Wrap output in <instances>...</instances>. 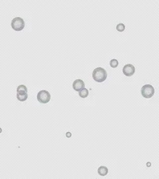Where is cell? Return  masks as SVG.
<instances>
[{"mask_svg": "<svg viewBox=\"0 0 159 179\" xmlns=\"http://www.w3.org/2000/svg\"><path fill=\"white\" fill-rule=\"evenodd\" d=\"M98 174L101 176H106L108 173V168L106 166H102L99 167L98 169Z\"/></svg>", "mask_w": 159, "mask_h": 179, "instance_id": "52a82bcc", "label": "cell"}, {"mask_svg": "<svg viewBox=\"0 0 159 179\" xmlns=\"http://www.w3.org/2000/svg\"><path fill=\"white\" fill-rule=\"evenodd\" d=\"M84 86H85V84H84L83 80H82L80 79L76 80L72 84L73 89L76 91H78V92L81 90L82 89H83Z\"/></svg>", "mask_w": 159, "mask_h": 179, "instance_id": "8992f818", "label": "cell"}, {"mask_svg": "<svg viewBox=\"0 0 159 179\" xmlns=\"http://www.w3.org/2000/svg\"><path fill=\"white\" fill-rule=\"evenodd\" d=\"M116 29L119 32H123L125 29V26L123 23H119L117 25Z\"/></svg>", "mask_w": 159, "mask_h": 179, "instance_id": "7c38bea8", "label": "cell"}, {"mask_svg": "<svg viewBox=\"0 0 159 179\" xmlns=\"http://www.w3.org/2000/svg\"><path fill=\"white\" fill-rule=\"evenodd\" d=\"M17 100L20 102H25V100L28 98V94L27 93L26 94H17Z\"/></svg>", "mask_w": 159, "mask_h": 179, "instance_id": "30bf717a", "label": "cell"}, {"mask_svg": "<svg viewBox=\"0 0 159 179\" xmlns=\"http://www.w3.org/2000/svg\"><path fill=\"white\" fill-rule=\"evenodd\" d=\"M2 129H1V128H0V133H2Z\"/></svg>", "mask_w": 159, "mask_h": 179, "instance_id": "5bb4252c", "label": "cell"}, {"mask_svg": "<svg viewBox=\"0 0 159 179\" xmlns=\"http://www.w3.org/2000/svg\"><path fill=\"white\" fill-rule=\"evenodd\" d=\"M66 136L68 137H70L71 136V133H66Z\"/></svg>", "mask_w": 159, "mask_h": 179, "instance_id": "4fadbf2b", "label": "cell"}, {"mask_svg": "<svg viewBox=\"0 0 159 179\" xmlns=\"http://www.w3.org/2000/svg\"><path fill=\"white\" fill-rule=\"evenodd\" d=\"M27 93V88L25 85H19L17 88V94H26Z\"/></svg>", "mask_w": 159, "mask_h": 179, "instance_id": "ba28073f", "label": "cell"}, {"mask_svg": "<svg viewBox=\"0 0 159 179\" xmlns=\"http://www.w3.org/2000/svg\"><path fill=\"white\" fill-rule=\"evenodd\" d=\"M25 23L21 17H15L11 21V27L15 31H21L25 27Z\"/></svg>", "mask_w": 159, "mask_h": 179, "instance_id": "7a4b0ae2", "label": "cell"}, {"mask_svg": "<svg viewBox=\"0 0 159 179\" xmlns=\"http://www.w3.org/2000/svg\"><path fill=\"white\" fill-rule=\"evenodd\" d=\"M142 96L145 98H150L154 94V87L150 84H146L141 88V90Z\"/></svg>", "mask_w": 159, "mask_h": 179, "instance_id": "3957f363", "label": "cell"}, {"mask_svg": "<svg viewBox=\"0 0 159 179\" xmlns=\"http://www.w3.org/2000/svg\"><path fill=\"white\" fill-rule=\"evenodd\" d=\"M107 74L106 70L102 67H98L94 69L92 73V78L98 82H103L106 80Z\"/></svg>", "mask_w": 159, "mask_h": 179, "instance_id": "6da1fadb", "label": "cell"}, {"mask_svg": "<svg viewBox=\"0 0 159 179\" xmlns=\"http://www.w3.org/2000/svg\"><path fill=\"white\" fill-rule=\"evenodd\" d=\"M89 95V91L88 89L86 88H84L83 89H82L81 90L79 91V96L82 98H85L88 97Z\"/></svg>", "mask_w": 159, "mask_h": 179, "instance_id": "9c48e42d", "label": "cell"}, {"mask_svg": "<svg viewBox=\"0 0 159 179\" xmlns=\"http://www.w3.org/2000/svg\"><path fill=\"white\" fill-rule=\"evenodd\" d=\"M50 94L48 91L41 90L37 94V100L41 103H47L50 100Z\"/></svg>", "mask_w": 159, "mask_h": 179, "instance_id": "277c9868", "label": "cell"}, {"mask_svg": "<svg viewBox=\"0 0 159 179\" xmlns=\"http://www.w3.org/2000/svg\"><path fill=\"white\" fill-rule=\"evenodd\" d=\"M109 65H110L111 67L115 68H116V67H117V66H118L119 62L116 59H112L110 62H109Z\"/></svg>", "mask_w": 159, "mask_h": 179, "instance_id": "8fae6325", "label": "cell"}, {"mask_svg": "<svg viewBox=\"0 0 159 179\" xmlns=\"http://www.w3.org/2000/svg\"><path fill=\"white\" fill-rule=\"evenodd\" d=\"M135 72V68L131 64H128L123 68V73L126 76H131Z\"/></svg>", "mask_w": 159, "mask_h": 179, "instance_id": "5b68a950", "label": "cell"}]
</instances>
